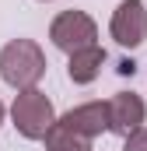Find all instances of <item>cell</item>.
<instances>
[{"mask_svg":"<svg viewBox=\"0 0 147 151\" xmlns=\"http://www.w3.org/2000/svg\"><path fill=\"white\" fill-rule=\"evenodd\" d=\"M147 119V106L140 95L133 91H116L109 99V130L119 137H130L133 130H140Z\"/></svg>","mask_w":147,"mask_h":151,"instance_id":"5b68a950","label":"cell"},{"mask_svg":"<svg viewBox=\"0 0 147 151\" xmlns=\"http://www.w3.org/2000/svg\"><path fill=\"white\" fill-rule=\"evenodd\" d=\"M102 63H105V49H102V46H88V49L70 53L67 74H70L74 84H91L95 77L102 74Z\"/></svg>","mask_w":147,"mask_h":151,"instance_id":"52a82bcc","label":"cell"},{"mask_svg":"<svg viewBox=\"0 0 147 151\" xmlns=\"http://www.w3.org/2000/svg\"><path fill=\"white\" fill-rule=\"evenodd\" d=\"M46 74V53L39 49V42L32 39H11L4 49H0V77L25 91V88H35Z\"/></svg>","mask_w":147,"mask_h":151,"instance_id":"6da1fadb","label":"cell"},{"mask_svg":"<svg viewBox=\"0 0 147 151\" xmlns=\"http://www.w3.org/2000/svg\"><path fill=\"white\" fill-rule=\"evenodd\" d=\"M123 151H147V127H140V130H133V134L126 137V144H123Z\"/></svg>","mask_w":147,"mask_h":151,"instance_id":"9c48e42d","label":"cell"},{"mask_svg":"<svg viewBox=\"0 0 147 151\" xmlns=\"http://www.w3.org/2000/svg\"><path fill=\"white\" fill-rule=\"evenodd\" d=\"M11 119H14V127H18L21 137H28V141H46V134L56 127V109H53V102L46 99V91L25 88V91L14 95Z\"/></svg>","mask_w":147,"mask_h":151,"instance_id":"7a4b0ae2","label":"cell"},{"mask_svg":"<svg viewBox=\"0 0 147 151\" xmlns=\"http://www.w3.org/2000/svg\"><path fill=\"white\" fill-rule=\"evenodd\" d=\"M0 123H4V102H0Z\"/></svg>","mask_w":147,"mask_h":151,"instance_id":"30bf717a","label":"cell"},{"mask_svg":"<svg viewBox=\"0 0 147 151\" xmlns=\"http://www.w3.org/2000/svg\"><path fill=\"white\" fill-rule=\"evenodd\" d=\"M109 32L123 49H137L147 39V7H144V0H119V7L112 11Z\"/></svg>","mask_w":147,"mask_h":151,"instance_id":"277c9868","label":"cell"},{"mask_svg":"<svg viewBox=\"0 0 147 151\" xmlns=\"http://www.w3.org/2000/svg\"><path fill=\"white\" fill-rule=\"evenodd\" d=\"M49 39L56 49H63L67 56L77 53V49H88V46H98V25L91 14L84 11H63L53 18L49 25Z\"/></svg>","mask_w":147,"mask_h":151,"instance_id":"3957f363","label":"cell"},{"mask_svg":"<svg viewBox=\"0 0 147 151\" xmlns=\"http://www.w3.org/2000/svg\"><path fill=\"white\" fill-rule=\"evenodd\" d=\"M46 151H91V137L77 134L67 123L56 119V127L46 134Z\"/></svg>","mask_w":147,"mask_h":151,"instance_id":"ba28073f","label":"cell"},{"mask_svg":"<svg viewBox=\"0 0 147 151\" xmlns=\"http://www.w3.org/2000/svg\"><path fill=\"white\" fill-rule=\"evenodd\" d=\"M60 123H67L70 130L84 134V137H98L102 130H109V102H84V106H74L70 113L60 116Z\"/></svg>","mask_w":147,"mask_h":151,"instance_id":"8992f818","label":"cell"}]
</instances>
